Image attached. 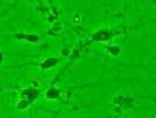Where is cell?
<instances>
[{"label":"cell","mask_w":156,"mask_h":118,"mask_svg":"<svg viewBox=\"0 0 156 118\" xmlns=\"http://www.w3.org/2000/svg\"><path fill=\"white\" fill-rule=\"evenodd\" d=\"M21 96H22V100H27L28 102H32L36 97L38 96V92L35 90L34 88H27L26 90H23L21 93Z\"/></svg>","instance_id":"obj_1"},{"label":"cell","mask_w":156,"mask_h":118,"mask_svg":"<svg viewBox=\"0 0 156 118\" xmlns=\"http://www.w3.org/2000/svg\"><path fill=\"white\" fill-rule=\"evenodd\" d=\"M16 37L19 40H26V41L31 42V43H37L40 41V37L37 35H34V34H31V35H28V34H26V35L24 34H16Z\"/></svg>","instance_id":"obj_2"},{"label":"cell","mask_w":156,"mask_h":118,"mask_svg":"<svg viewBox=\"0 0 156 118\" xmlns=\"http://www.w3.org/2000/svg\"><path fill=\"white\" fill-rule=\"evenodd\" d=\"M110 32L109 30H100L94 35V40L95 41H108L110 38Z\"/></svg>","instance_id":"obj_3"},{"label":"cell","mask_w":156,"mask_h":118,"mask_svg":"<svg viewBox=\"0 0 156 118\" xmlns=\"http://www.w3.org/2000/svg\"><path fill=\"white\" fill-rule=\"evenodd\" d=\"M58 63H59V60L56 59V58H48L41 64V67L44 68V70H48V68H51L52 66H56Z\"/></svg>","instance_id":"obj_4"},{"label":"cell","mask_w":156,"mask_h":118,"mask_svg":"<svg viewBox=\"0 0 156 118\" xmlns=\"http://www.w3.org/2000/svg\"><path fill=\"white\" fill-rule=\"evenodd\" d=\"M45 96H46V98H50V100H56L59 97V90L56 87H51L50 89L46 90Z\"/></svg>","instance_id":"obj_5"},{"label":"cell","mask_w":156,"mask_h":118,"mask_svg":"<svg viewBox=\"0 0 156 118\" xmlns=\"http://www.w3.org/2000/svg\"><path fill=\"white\" fill-rule=\"evenodd\" d=\"M72 22L74 24H81L82 22V14L80 12H74L72 15Z\"/></svg>","instance_id":"obj_6"},{"label":"cell","mask_w":156,"mask_h":118,"mask_svg":"<svg viewBox=\"0 0 156 118\" xmlns=\"http://www.w3.org/2000/svg\"><path fill=\"white\" fill-rule=\"evenodd\" d=\"M108 51H109V54H111V56H118V54H120L122 52V50H120V48L119 46H117V45H112V46H109L108 48Z\"/></svg>","instance_id":"obj_7"},{"label":"cell","mask_w":156,"mask_h":118,"mask_svg":"<svg viewBox=\"0 0 156 118\" xmlns=\"http://www.w3.org/2000/svg\"><path fill=\"white\" fill-rule=\"evenodd\" d=\"M52 32H60L64 29V24L60 21H56L51 27Z\"/></svg>","instance_id":"obj_8"},{"label":"cell","mask_w":156,"mask_h":118,"mask_svg":"<svg viewBox=\"0 0 156 118\" xmlns=\"http://www.w3.org/2000/svg\"><path fill=\"white\" fill-rule=\"evenodd\" d=\"M31 103L30 102H28L27 100H21L20 102L16 104V108L19 109V110H24V109H27V108L30 106Z\"/></svg>","instance_id":"obj_9"},{"label":"cell","mask_w":156,"mask_h":118,"mask_svg":"<svg viewBox=\"0 0 156 118\" xmlns=\"http://www.w3.org/2000/svg\"><path fill=\"white\" fill-rule=\"evenodd\" d=\"M60 54H62V57H67L68 54H71V50H70L68 48H64L62 51H60Z\"/></svg>","instance_id":"obj_10"},{"label":"cell","mask_w":156,"mask_h":118,"mask_svg":"<svg viewBox=\"0 0 156 118\" xmlns=\"http://www.w3.org/2000/svg\"><path fill=\"white\" fill-rule=\"evenodd\" d=\"M38 86H40V85H38V81H34V82H32V87L38 88Z\"/></svg>","instance_id":"obj_11"}]
</instances>
